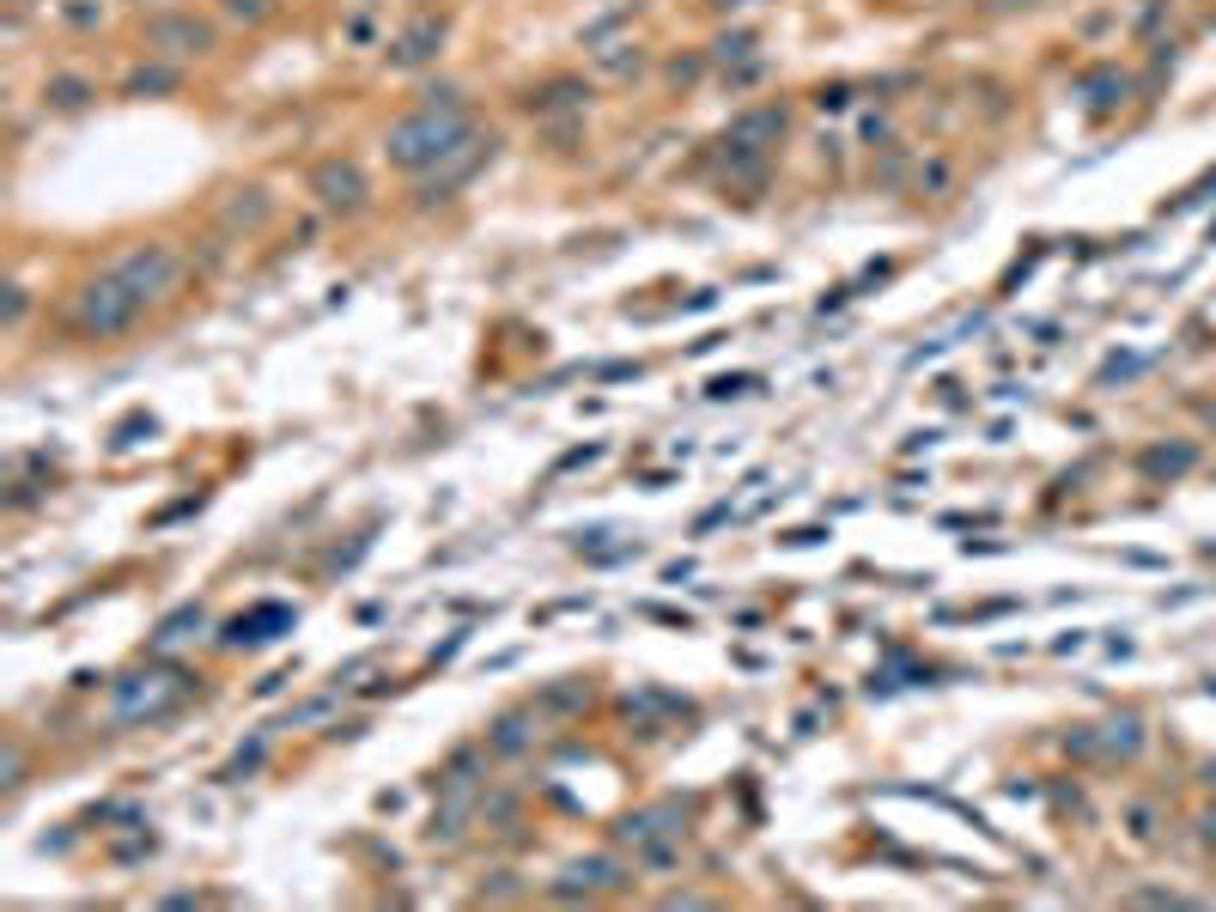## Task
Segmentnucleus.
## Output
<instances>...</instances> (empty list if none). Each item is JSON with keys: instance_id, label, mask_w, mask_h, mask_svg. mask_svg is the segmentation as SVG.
<instances>
[{"instance_id": "nucleus-1", "label": "nucleus", "mask_w": 1216, "mask_h": 912, "mask_svg": "<svg viewBox=\"0 0 1216 912\" xmlns=\"http://www.w3.org/2000/svg\"><path fill=\"white\" fill-rule=\"evenodd\" d=\"M146 311V298L122 280V274H98L86 280L80 292H73L67 304V329L73 335H86V341H110V335H128Z\"/></svg>"}, {"instance_id": "nucleus-2", "label": "nucleus", "mask_w": 1216, "mask_h": 912, "mask_svg": "<svg viewBox=\"0 0 1216 912\" xmlns=\"http://www.w3.org/2000/svg\"><path fill=\"white\" fill-rule=\"evenodd\" d=\"M469 134V116H438V110H414V116H402L390 134H384V152H390V165L396 171H414V177H426L444 152L456 146Z\"/></svg>"}, {"instance_id": "nucleus-3", "label": "nucleus", "mask_w": 1216, "mask_h": 912, "mask_svg": "<svg viewBox=\"0 0 1216 912\" xmlns=\"http://www.w3.org/2000/svg\"><path fill=\"white\" fill-rule=\"evenodd\" d=\"M183 688H189V675H183V669H134V675H122L116 688H110V712H116V724L159 718Z\"/></svg>"}, {"instance_id": "nucleus-4", "label": "nucleus", "mask_w": 1216, "mask_h": 912, "mask_svg": "<svg viewBox=\"0 0 1216 912\" xmlns=\"http://www.w3.org/2000/svg\"><path fill=\"white\" fill-rule=\"evenodd\" d=\"M110 274H122V280L152 304V298H165V292L183 280V250H177V244H128V250L110 262Z\"/></svg>"}, {"instance_id": "nucleus-5", "label": "nucleus", "mask_w": 1216, "mask_h": 912, "mask_svg": "<svg viewBox=\"0 0 1216 912\" xmlns=\"http://www.w3.org/2000/svg\"><path fill=\"white\" fill-rule=\"evenodd\" d=\"M487 159H493V134H475V128H469V134L456 140V146L444 152V159H438V165L426 171V189H420V201H444V195H450L456 183H469V177H475V171H481Z\"/></svg>"}, {"instance_id": "nucleus-6", "label": "nucleus", "mask_w": 1216, "mask_h": 912, "mask_svg": "<svg viewBox=\"0 0 1216 912\" xmlns=\"http://www.w3.org/2000/svg\"><path fill=\"white\" fill-rule=\"evenodd\" d=\"M311 195H317L329 213H359L365 195H371V183H365V171H359L353 159H323V165L311 171Z\"/></svg>"}, {"instance_id": "nucleus-7", "label": "nucleus", "mask_w": 1216, "mask_h": 912, "mask_svg": "<svg viewBox=\"0 0 1216 912\" xmlns=\"http://www.w3.org/2000/svg\"><path fill=\"white\" fill-rule=\"evenodd\" d=\"M146 43L159 49V55H207L213 49V31L201 25V19H189V13H159L146 25Z\"/></svg>"}, {"instance_id": "nucleus-8", "label": "nucleus", "mask_w": 1216, "mask_h": 912, "mask_svg": "<svg viewBox=\"0 0 1216 912\" xmlns=\"http://www.w3.org/2000/svg\"><path fill=\"white\" fill-rule=\"evenodd\" d=\"M785 134V104H760V110H742L724 134L730 152H767V140Z\"/></svg>"}, {"instance_id": "nucleus-9", "label": "nucleus", "mask_w": 1216, "mask_h": 912, "mask_svg": "<svg viewBox=\"0 0 1216 912\" xmlns=\"http://www.w3.org/2000/svg\"><path fill=\"white\" fill-rule=\"evenodd\" d=\"M444 43V19H414L396 43H390V67H426Z\"/></svg>"}, {"instance_id": "nucleus-10", "label": "nucleus", "mask_w": 1216, "mask_h": 912, "mask_svg": "<svg viewBox=\"0 0 1216 912\" xmlns=\"http://www.w3.org/2000/svg\"><path fill=\"white\" fill-rule=\"evenodd\" d=\"M621 882H627V870L615 858H584L554 882V894H596V888H621Z\"/></svg>"}, {"instance_id": "nucleus-11", "label": "nucleus", "mask_w": 1216, "mask_h": 912, "mask_svg": "<svg viewBox=\"0 0 1216 912\" xmlns=\"http://www.w3.org/2000/svg\"><path fill=\"white\" fill-rule=\"evenodd\" d=\"M1192 463H1198V444H1186V438L1180 444H1150L1144 456H1137V469H1144L1150 481H1180Z\"/></svg>"}, {"instance_id": "nucleus-12", "label": "nucleus", "mask_w": 1216, "mask_h": 912, "mask_svg": "<svg viewBox=\"0 0 1216 912\" xmlns=\"http://www.w3.org/2000/svg\"><path fill=\"white\" fill-rule=\"evenodd\" d=\"M268 627H292V608H280V602H268V608H256V615H250V621H244V615H238V621H232V627H225V645H262V639H274V633H268Z\"/></svg>"}, {"instance_id": "nucleus-13", "label": "nucleus", "mask_w": 1216, "mask_h": 912, "mask_svg": "<svg viewBox=\"0 0 1216 912\" xmlns=\"http://www.w3.org/2000/svg\"><path fill=\"white\" fill-rule=\"evenodd\" d=\"M1137 748H1144V724H1137L1131 712L1101 724V754H1107V760H1131Z\"/></svg>"}, {"instance_id": "nucleus-14", "label": "nucleus", "mask_w": 1216, "mask_h": 912, "mask_svg": "<svg viewBox=\"0 0 1216 912\" xmlns=\"http://www.w3.org/2000/svg\"><path fill=\"white\" fill-rule=\"evenodd\" d=\"M487 742H493V754H523L529 742H536V736H529V712H505Z\"/></svg>"}, {"instance_id": "nucleus-15", "label": "nucleus", "mask_w": 1216, "mask_h": 912, "mask_svg": "<svg viewBox=\"0 0 1216 912\" xmlns=\"http://www.w3.org/2000/svg\"><path fill=\"white\" fill-rule=\"evenodd\" d=\"M584 98H590V92H584L578 80H554V86H542V92H529L523 104H529V110H566V104H584Z\"/></svg>"}, {"instance_id": "nucleus-16", "label": "nucleus", "mask_w": 1216, "mask_h": 912, "mask_svg": "<svg viewBox=\"0 0 1216 912\" xmlns=\"http://www.w3.org/2000/svg\"><path fill=\"white\" fill-rule=\"evenodd\" d=\"M189 633H201V608H177V615H171L159 633H152V645H159V651H171V645H183Z\"/></svg>"}, {"instance_id": "nucleus-17", "label": "nucleus", "mask_w": 1216, "mask_h": 912, "mask_svg": "<svg viewBox=\"0 0 1216 912\" xmlns=\"http://www.w3.org/2000/svg\"><path fill=\"white\" fill-rule=\"evenodd\" d=\"M1083 98H1089L1095 110H1113V98H1125V80H1119L1113 67H1101V73H1089V80H1083Z\"/></svg>"}, {"instance_id": "nucleus-18", "label": "nucleus", "mask_w": 1216, "mask_h": 912, "mask_svg": "<svg viewBox=\"0 0 1216 912\" xmlns=\"http://www.w3.org/2000/svg\"><path fill=\"white\" fill-rule=\"evenodd\" d=\"M244 201H225V225H256L268 213V195L262 189H238Z\"/></svg>"}, {"instance_id": "nucleus-19", "label": "nucleus", "mask_w": 1216, "mask_h": 912, "mask_svg": "<svg viewBox=\"0 0 1216 912\" xmlns=\"http://www.w3.org/2000/svg\"><path fill=\"white\" fill-rule=\"evenodd\" d=\"M420 110H438V116H463V92H456V86H426V92H420Z\"/></svg>"}, {"instance_id": "nucleus-20", "label": "nucleus", "mask_w": 1216, "mask_h": 912, "mask_svg": "<svg viewBox=\"0 0 1216 912\" xmlns=\"http://www.w3.org/2000/svg\"><path fill=\"white\" fill-rule=\"evenodd\" d=\"M219 7H225V19H238V25H262L274 13V0H219Z\"/></svg>"}, {"instance_id": "nucleus-21", "label": "nucleus", "mask_w": 1216, "mask_h": 912, "mask_svg": "<svg viewBox=\"0 0 1216 912\" xmlns=\"http://www.w3.org/2000/svg\"><path fill=\"white\" fill-rule=\"evenodd\" d=\"M86 98H92L86 80H55V86H49V104H61V110H80Z\"/></svg>"}, {"instance_id": "nucleus-22", "label": "nucleus", "mask_w": 1216, "mask_h": 912, "mask_svg": "<svg viewBox=\"0 0 1216 912\" xmlns=\"http://www.w3.org/2000/svg\"><path fill=\"white\" fill-rule=\"evenodd\" d=\"M584 700H590V688H584V681H566V688H554L542 706H554V712H578Z\"/></svg>"}, {"instance_id": "nucleus-23", "label": "nucleus", "mask_w": 1216, "mask_h": 912, "mask_svg": "<svg viewBox=\"0 0 1216 912\" xmlns=\"http://www.w3.org/2000/svg\"><path fill=\"white\" fill-rule=\"evenodd\" d=\"M748 49H754V37H748V31H730V37L712 43V61H742Z\"/></svg>"}, {"instance_id": "nucleus-24", "label": "nucleus", "mask_w": 1216, "mask_h": 912, "mask_svg": "<svg viewBox=\"0 0 1216 912\" xmlns=\"http://www.w3.org/2000/svg\"><path fill=\"white\" fill-rule=\"evenodd\" d=\"M1125 821H1131V833H1137V840H1150V833H1156V809H1150V803H1131V809H1125Z\"/></svg>"}, {"instance_id": "nucleus-25", "label": "nucleus", "mask_w": 1216, "mask_h": 912, "mask_svg": "<svg viewBox=\"0 0 1216 912\" xmlns=\"http://www.w3.org/2000/svg\"><path fill=\"white\" fill-rule=\"evenodd\" d=\"M165 86H171V73H159V67H146V73L128 80V92H165Z\"/></svg>"}, {"instance_id": "nucleus-26", "label": "nucleus", "mask_w": 1216, "mask_h": 912, "mask_svg": "<svg viewBox=\"0 0 1216 912\" xmlns=\"http://www.w3.org/2000/svg\"><path fill=\"white\" fill-rule=\"evenodd\" d=\"M256 760H262V742H250V748H244V754H238V760H232V767H225L219 779H244V773L256 767Z\"/></svg>"}, {"instance_id": "nucleus-27", "label": "nucleus", "mask_w": 1216, "mask_h": 912, "mask_svg": "<svg viewBox=\"0 0 1216 912\" xmlns=\"http://www.w3.org/2000/svg\"><path fill=\"white\" fill-rule=\"evenodd\" d=\"M754 384H760V377H718L712 396H742V390H754Z\"/></svg>"}, {"instance_id": "nucleus-28", "label": "nucleus", "mask_w": 1216, "mask_h": 912, "mask_svg": "<svg viewBox=\"0 0 1216 912\" xmlns=\"http://www.w3.org/2000/svg\"><path fill=\"white\" fill-rule=\"evenodd\" d=\"M815 104H821V110H846V104H852V92H846V86H821V98H815Z\"/></svg>"}, {"instance_id": "nucleus-29", "label": "nucleus", "mask_w": 1216, "mask_h": 912, "mask_svg": "<svg viewBox=\"0 0 1216 912\" xmlns=\"http://www.w3.org/2000/svg\"><path fill=\"white\" fill-rule=\"evenodd\" d=\"M19 317H25V286L7 292V323H19Z\"/></svg>"}, {"instance_id": "nucleus-30", "label": "nucleus", "mask_w": 1216, "mask_h": 912, "mask_svg": "<svg viewBox=\"0 0 1216 912\" xmlns=\"http://www.w3.org/2000/svg\"><path fill=\"white\" fill-rule=\"evenodd\" d=\"M1198 833H1204V840L1216 846V809H1204V815H1198Z\"/></svg>"}, {"instance_id": "nucleus-31", "label": "nucleus", "mask_w": 1216, "mask_h": 912, "mask_svg": "<svg viewBox=\"0 0 1216 912\" xmlns=\"http://www.w3.org/2000/svg\"><path fill=\"white\" fill-rule=\"evenodd\" d=\"M712 7H748V0H712Z\"/></svg>"}, {"instance_id": "nucleus-32", "label": "nucleus", "mask_w": 1216, "mask_h": 912, "mask_svg": "<svg viewBox=\"0 0 1216 912\" xmlns=\"http://www.w3.org/2000/svg\"><path fill=\"white\" fill-rule=\"evenodd\" d=\"M1204 779H1210V785H1216V760H1210V767H1204Z\"/></svg>"}, {"instance_id": "nucleus-33", "label": "nucleus", "mask_w": 1216, "mask_h": 912, "mask_svg": "<svg viewBox=\"0 0 1216 912\" xmlns=\"http://www.w3.org/2000/svg\"><path fill=\"white\" fill-rule=\"evenodd\" d=\"M1204 420H1210V426H1216V402H1210V408H1204Z\"/></svg>"}]
</instances>
